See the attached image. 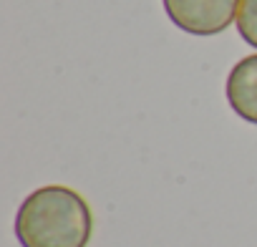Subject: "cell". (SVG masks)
<instances>
[{
  "instance_id": "obj_1",
  "label": "cell",
  "mask_w": 257,
  "mask_h": 247,
  "mask_svg": "<svg viewBox=\"0 0 257 247\" xmlns=\"http://www.w3.org/2000/svg\"><path fill=\"white\" fill-rule=\"evenodd\" d=\"M91 234L93 214L88 202L63 184L33 189L16 214L21 247H88Z\"/></svg>"
},
{
  "instance_id": "obj_3",
  "label": "cell",
  "mask_w": 257,
  "mask_h": 247,
  "mask_svg": "<svg viewBox=\"0 0 257 247\" xmlns=\"http://www.w3.org/2000/svg\"><path fill=\"white\" fill-rule=\"evenodd\" d=\"M229 108L247 124L257 127V53L239 58L224 83Z\"/></svg>"
},
{
  "instance_id": "obj_2",
  "label": "cell",
  "mask_w": 257,
  "mask_h": 247,
  "mask_svg": "<svg viewBox=\"0 0 257 247\" xmlns=\"http://www.w3.org/2000/svg\"><path fill=\"white\" fill-rule=\"evenodd\" d=\"M242 0H162L169 21L189 36H219L237 23Z\"/></svg>"
},
{
  "instance_id": "obj_4",
  "label": "cell",
  "mask_w": 257,
  "mask_h": 247,
  "mask_svg": "<svg viewBox=\"0 0 257 247\" xmlns=\"http://www.w3.org/2000/svg\"><path fill=\"white\" fill-rule=\"evenodd\" d=\"M237 31L247 46L257 48V0H242L239 3Z\"/></svg>"
}]
</instances>
